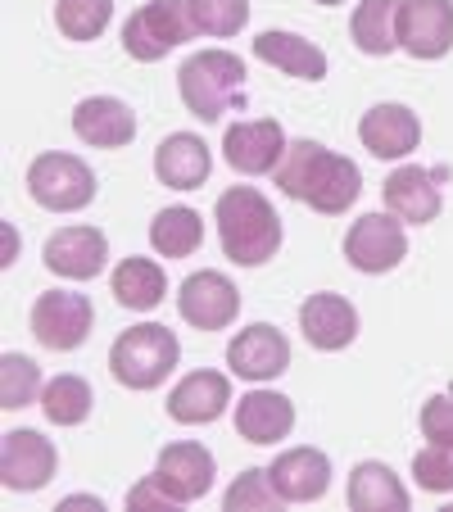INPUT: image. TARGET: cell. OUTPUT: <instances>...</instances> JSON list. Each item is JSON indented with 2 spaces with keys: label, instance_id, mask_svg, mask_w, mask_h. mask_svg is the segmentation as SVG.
Instances as JSON below:
<instances>
[{
  "label": "cell",
  "instance_id": "1",
  "mask_svg": "<svg viewBox=\"0 0 453 512\" xmlns=\"http://www.w3.org/2000/svg\"><path fill=\"white\" fill-rule=\"evenodd\" d=\"M272 177H277L281 195L309 204L313 213H327V218L349 213L354 200L363 195V173H358L354 159L336 155V150H327L322 141H309V136L286 145V155H281Z\"/></svg>",
  "mask_w": 453,
  "mask_h": 512
},
{
  "label": "cell",
  "instance_id": "2",
  "mask_svg": "<svg viewBox=\"0 0 453 512\" xmlns=\"http://www.w3.org/2000/svg\"><path fill=\"white\" fill-rule=\"evenodd\" d=\"M218 245L236 268H263L281 250V218L259 186H227L213 204Z\"/></svg>",
  "mask_w": 453,
  "mask_h": 512
},
{
  "label": "cell",
  "instance_id": "3",
  "mask_svg": "<svg viewBox=\"0 0 453 512\" xmlns=\"http://www.w3.org/2000/svg\"><path fill=\"white\" fill-rule=\"evenodd\" d=\"M177 91L200 123H218L245 105V59L232 50H195L177 68Z\"/></svg>",
  "mask_w": 453,
  "mask_h": 512
},
{
  "label": "cell",
  "instance_id": "4",
  "mask_svg": "<svg viewBox=\"0 0 453 512\" xmlns=\"http://www.w3.org/2000/svg\"><path fill=\"white\" fill-rule=\"evenodd\" d=\"M182 363V340L164 327V322H141L127 327L109 349V372L118 386L127 390H159L173 368Z\"/></svg>",
  "mask_w": 453,
  "mask_h": 512
},
{
  "label": "cell",
  "instance_id": "5",
  "mask_svg": "<svg viewBox=\"0 0 453 512\" xmlns=\"http://www.w3.org/2000/svg\"><path fill=\"white\" fill-rule=\"evenodd\" d=\"M195 37H200L195 0H150L123 23V50L136 64H159L173 55V46H186Z\"/></svg>",
  "mask_w": 453,
  "mask_h": 512
},
{
  "label": "cell",
  "instance_id": "6",
  "mask_svg": "<svg viewBox=\"0 0 453 512\" xmlns=\"http://www.w3.org/2000/svg\"><path fill=\"white\" fill-rule=\"evenodd\" d=\"M28 195L50 213H78L96 200V173L87 159L46 150L28 164Z\"/></svg>",
  "mask_w": 453,
  "mask_h": 512
},
{
  "label": "cell",
  "instance_id": "7",
  "mask_svg": "<svg viewBox=\"0 0 453 512\" xmlns=\"http://www.w3.org/2000/svg\"><path fill=\"white\" fill-rule=\"evenodd\" d=\"M91 327H96V309L78 290H41L32 300V336L55 354H73L87 345Z\"/></svg>",
  "mask_w": 453,
  "mask_h": 512
},
{
  "label": "cell",
  "instance_id": "8",
  "mask_svg": "<svg viewBox=\"0 0 453 512\" xmlns=\"http://www.w3.org/2000/svg\"><path fill=\"white\" fill-rule=\"evenodd\" d=\"M408 259V232L395 213H363L354 218L345 232V263L367 277H381V272H395Z\"/></svg>",
  "mask_w": 453,
  "mask_h": 512
},
{
  "label": "cell",
  "instance_id": "9",
  "mask_svg": "<svg viewBox=\"0 0 453 512\" xmlns=\"http://www.w3.org/2000/svg\"><path fill=\"white\" fill-rule=\"evenodd\" d=\"M177 313H182V322L195 331H227L241 318V290L218 268L191 272V277L177 286Z\"/></svg>",
  "mask_w": 453,
  "mask_h": 512
},
{
  "label": "cell",
  "instance_id": "10",
  "mask_svg": "<svg viewBox=\"0 0 453 512\" xmlns=\"http://www.w3.org/2000/svg\"><path fill=\"white\" fill-rule=\"evenodd\" d=\"M55 467H59V454L41 431H28V426L5 431V440H0V476H5V490H14V494L46 490Z\"/></svg>",
  "mask_w": 453,
  "mask_h": 512
},
{
  "label": "cell",
  "instance_id": "11",
  "mask_svg": "<svg viewBox=\"0 0 453 512\" xmlns=\"http://www.w3.org/2000/svg\"><path fill=\"white\" fill-rule=\"evenodd\" d=\"M399 50L413 59H444L453 50V0H399Z\"/></svg>",
  "mask_w": 453,
  "mask_h": 512
},
{
  "label": "cell",
  "instance_id": "12",
  "mask_svg": "<svg viewBox=\"0 0 453 512\" xmlns=\"http://www.w3.org/2000/svg\"><path fill=\"white\" fill-rule=\"evenodd\" d=\"M358 141H363L367 155L386 159V164L390 159H408L422 145V118L408 105H399V100H381V105H372L358 118Z\"/></svg>",
  "mask_w": 453,
  "mask_h": 512
},
{
  "label": "cell",
  "instance_id": "13",
  "mask_svg": "<svg viewBox=\"0 0 453 512\" xmlns=\"http://www.w3.org/2000/svg\"><path fill=\"white\" fill-rule=\"evenodd\" d=\"M286 132L277 118H254V123H232L222 136V155L241 177H263L277 173L281 155H286Z\"/></svg>",
  "mask_w": 453,
  "mask_h": 512
},
{
  "label": "cell",
  "instance_id": "14",
  "mask_svg": "<svg viewBox=\"0 0 453 512\" xmlns=\"http://www.w3.org/2000/svg\"><path fill=\"white\" fill-rule=\"evenodd\" d=\"M227 368L241 381H277L290 368V340L272 322H250L227 345Z\"/></svg>",
  "mask_w": 453,
  "mask_h": 512
},
{
  "label": "cell",
  "instance_id": "15",
  "mask_svg": "<svg viewBox=\"0 0 453 512\" xmlns=\"http://www.w3.org/2000/svg\"><path fill=\"white\" fill-rule=\"evenodd\" d=\"M41 259H46V268L64 281H91L105 272L109 241L100 227H59V232H50Z\"/></svg>",
  "mask_w": 453,
  "mask_h": 512
},
{
  "label": "cell",
  "instance_id": "16",
  "mask_svg": "<svg viewBox=\"0 0 453 512\" xmlns=\"http://www.w3.org/2000/svg\"><path fill=\"white\" fill-rule=\"evenodd\" d=\"M299 331H304V340L313 349L340 354V349H349L358 340V309L336 290H318V295L299 304Z\"/></svg>",
  "mask_w": 453,
  "mask_h": 512
},
{
  "label": "cell",
  "instance_id": "17",
  "mask_svg": "<svg viewBox=\"0 0 453 512\" xmlns=\"http://www.w3.org/2000/svg\"><path fill=\"white\" fill-rule=\"evenodd\" d=\"M155 476H159V485L173 494L177 508H182V503H195V499H204V494H209V485H213V454L204 445H195V440H177V445L159 449Z\"/></svg>",
  "mask_w": 453,
  "mask_h": 512
},
{
  "label": "cell",
  "instance_id": "18",
  "mask_svg": "<svg viewBox=\"0 0 453 512\" xmlns=\"http://www.w3.org/2000/svg\"><path fill=\"white\" fill-rule=\"evenodd\" d=\"M381 200H386V209L395 213L404 227L408 223L413 227L435 223L444 209V195H440V186H435V173H426V168H417V164L395 168V173L386 177V186H381Z\"/></svg>",
  "mask_w": 453,
  "mask_h": 512
},
{
  "label": "cell",
  "instance_id": "19",
  "mask_svg": "<svg viewBox=\"0 0 453 512\" xmlns=\"http://www.w3.org/2000/svg\"><path fill=\"white\" fill-rule=\"evenodd\" d=\"M272 485L281 490L286 503H318L322 494L331 490V458L313 445H299V449H281L272 458Z\"/></svg>",
  "mask_w": 453,
  "mask_h": 512
},
{
  "label": "cell",
  "instance_id": "20",
  "mask_svg": "<svg viewBox=\"0 0 453 512\" xmlns=\"http://www.w3.org/2000/svg\"><path fill=\"white\" fill-rule=\"evenodd\" d=\"M227 404H232V381L222 377V372L204 368L173 386V395H168V417L182 426H209L227 413Z\"/></svg>",
  "mask_w": 453,
  "mask_h": 512
},
{
  "label": "cell",
  "instance_id": "21",
  "mask_svg": "<svg viewBox=\"0 0 453 512\" xmlns=\"http://www.w3.org/2000/svg\"><path fill=\"white\" fill-rule=\"evenodd\" d=\"M213 173V155H209V141L195 132H173L159 141L155 150V177L173 191H200Z\"/></svg>",
  "mask_w": 453,
  "mask_h": 512
},
{
  "label": "cell",
  "instance_id": "22",
  "mask_svg": "<svg viewBox=\"0 0 453 512\" xmlns=\"http://www.w3.org/2000/svg\"><path fill=\"white\" fill-rule=\"evenodd\" d=\"M73 132L96 150H123L136 141V114L118 96H87L73 109Z\"/></svg>",
  "mask_w": 453,
  "mask_h": 512
},
{
  "label": "cell",
  "instance_id": "23",
  "mask_svg": "<svg viewBox=\"0 0 453 512\" xmlns=\"http://www.w3.org/2000/svg\"><path fill=\"white\" fill-rule=\"evenodd\" d=\"M295 431V404L281 390H250L236 404V435L250 445H281Z\"/></svg>",
  "mask_w": 453,
  "mask_h": 512
},
{
  "label": "cell",
  "instance_id": "24",
  "mask_svg": "<svg viewBox=\"0 0 453 512\" xmlns=\"http://www.w3.org/2000/svg\"><path fill=\"white\" fill-rule=\"evenodd\" d=\"M254 59H263L268 68H281L286 78H304V82L327 78V55L299 32H281V28L259 32L254 37Z\"/></svg>",
  "mask_w": 453,
  "mask_h": 512
},
{
  "label": "cell",
  "instance_id": "25",
  "mask_svg": "<svg viewBox=\"0 0 453 512\" xmlns=\"http://www.w3.org/2000/svg\"><path fill=\"white\" fill-rule=\"evenodd\" d=\"M345 499H349V508L354 512H408L413 494L404 490V481L395 476V467L390 463L367 458V463H354V472H349Z\"/></svg>",
  "mask_w": 453,
  "mask_h": 512
},
{
  "label": "cell",
  "instance_id": "26",
  "mask_svg": "<svg viewBox=\"0 0 453 512\" xmlns=\"http://www.w3.org/2000/svg\"><path fill=\"white\" fill-rule=\"evenodd\" d=\"M109 290H114V300L123 304V309L150 313V309H159V304H164L168 277H164V268H159L155 259H141V254H132V259H123L114 268V277H109Z\"/></svg>",
  "mask_w": 453,
  "mask_h": 512
},
{
  "label": "cell",
  "instance_id": "27",
  "mask_svg": "<svg viewBox=\"0 0 453 512\" xmlns=\"http://www.w3.org/2000/svg\"><path fill=\"white\" fill-rule=\"evenodd\" d=\"M349 37L372 59L395 55L399 50V0H358L354 19H349Z\"/></svg>",
  "mask_w": 453,
  "mask_h": 512
},
{
  "label": "cell",
  "instance_id": "28",
  "mask_svg": "<svg viewBox=\"0 0 453 512\" xmlns=\"http://www.w3.org/2000/svg\"><path fill=\"white\" fill-rule=\"evenodd\" d=\"M150 245L164 259H191L204 245V218L191 204H168V209L155 213V223H150Z\"/></svg>",
  "mask_w": 453,
  "mask_h": 512
},
{
  "label": "cell",
  "instance_id": "29",
  "mask_svg": "<svg viewBox=\"0 0 453 512\" xmlns=\"http://www.w3.org/2000/svg\"><path fill=\"white\" fill-rule=\"evenodd\" d=\"M91 404H96L91 386L82 377H73V372L50 377L46 390H41V413H46V422H55V426H82L91 417Z\"/></svg>",
  "mask_w": 453,
  "mask_h": 512
},
{
  "label": "cell",
  "instance_id": "30",
  "mask_svg": "<svg viewBox=\"0 0 453 512\" xmlns=\"http://www.w3.org/2000/svg\"><path fill=\"white\" fill-rule=\"evenodd\" d=\"M41 390H46V381H41V368L32 363L28 354H5L0 358V408H28V404H41Z\"/></svg>",
  "mask_w": 453,
  "mask_h": 512
},
{
  "label": "cell",
  "instance_id": "31",
  "mask_svg": "<svg viewBox=\"0 0 453 512\" xmlns=\"http://www.w3.org/2000/svg\"><path fill=\"white\" fill-rule=\"evenodd\" d=\"M114 19V0H55V28L68 41H96Z\"/></svg>",
  "mask_w": 453,
  "mask_h": 512
},
{
  "label": "cell",
  "instance_id": "32",
  "mask_svg": "<svg viewBox=\"0 0 453 512\" xmlns=\"http://www.w3.org/2000/svg\"><path fill=\"white\" fill-rule=\"evenodd\" d=\"M281 503L286 499H281V490L272 485L268 467H245V472L227 485V494H222V508L227 512H268V508H281Z\"/></svg>",
  "mask_w": 453,
  "mask_h": 512
},
{
  "label": "cell",
  "instance_id": "33",
  "mask_svg": "<svg viewBox=\"0 0 453 512\" xmlns=\"http://www.w3.org/2000/svg\"><path fill=\"white\" fill-rule=\"evenodd\" d=\"M200 37H236L250 23V0H195Z\"/></svg>",
  "mask_w": 453,
  "mask_h": 512
},
{
  "label": "cell",
  "instance_id": "34",
  "mask_svg": "<svg viewBox=\"0 0 453 512\" xmlns=\"http://www.w3.org/2000/svg\"><path fill=\"white\" fill-rule=\"evenodd\" d=\"M413 481L431 494H453V449L449 445H426L413 458Z\"/></svg>",
  "mask_w": 453,
  "mask_h": 512
},
{
  "label": "cell",
  "instance_id": "35",
  "mask_svg": "<svg viewBox=\"0 0 453 512\" xmlns=\"http://www.w3.org/2000/svg\"><path fill=\"white\" fill-rule=\"evenodd\" d=\"M422 435L431 445H449L453 449V395H431L422 404Z\"/></svg>",
  "mask_w": 453,
  "mask_h": 512
},
{
  "label": "cell",
  "instance_id": "36",
  "mask_svg": "<svg viewBox=\"0 0 453 512\" xmlns=\"http://www.w3.org/2000/svg\"><path fill=\"white\" fill-rule=\"evenodd\" d=\"M127 508H132V512L136 508H177V503H173V494L159 485V476L150 472L141 485H132V490H127Z\"/></svg>",
  "mask_w": 453,
  "mask_h": 512
},
{
  "label": "cell",
  "instance_id": "37",
  "mask_svg": "<svg viewBox=\"0 0 453 512\" xmlns=\"http://www.w3.org/2000/svg\"><path fill=\"white\" fill-rule=\"evenodd\" d=\"M14 254H19V236H14V223H5V259H0V263L10 268V263H14Z\"/></svg>",
  "mask_w": 453,
  "mask_h": 512
},
{
  "label": "cell",
  "instance_id": "38",
  "mask_svg": "<svg viewBox=\"0 0 453 512\" xmlns=\"http://www.w3.org/2000/svg\"><path fill=\"white\" fill-rule=\"evenodd\" d=\"M318 5H345V0H318Z\"/></svg>",
  "mask_w": 453,
  "mask_h": 512
}]
</instances>
